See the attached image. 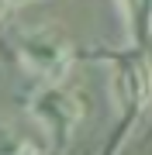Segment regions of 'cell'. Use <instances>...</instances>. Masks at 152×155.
<instances>
[{"instance_id":"cell-1","label":"cell","mask_w":152,"mask_h":155,"mask_svg":"<svg viewBox=\"0 0 152 155\" xmlns=\"http://www.w3.org/2000/svg\"><path fill=\"white\" fill-rule=\"evenodd\" d=\"M17 62L42 83H62L73 66V41L59 28H28L17 35Z\"/></svg>"},{"instance_id":"cell-2","label":"cell","mask_w":152,"mask_h":155,"mask_svg":"<svg viewBox=\"0 0 152 155\" xmlns=\"http://www.w3.org/2000/svg\"><path fill=\"white\" fill-rule=\"evenodd\" d=\"M31 114L56 138H66L79 121V100L66 90H59V83H45V90L31 100Z\"/></svg>"},{"instance_id":"cell-3","label":"cell","mask_w":152,"mask_h":155,"mask_svg":"<svg viewBox=\"0 0 152 155\" xmlns=\"http://www.w3.org/2000/svg\"><path fill=\"white\" fill-rule=\"evenodd\" d=\"M0 155H38V148L24 134H17L14 127L0 124Z\"/></svg>"}]
</instances>
